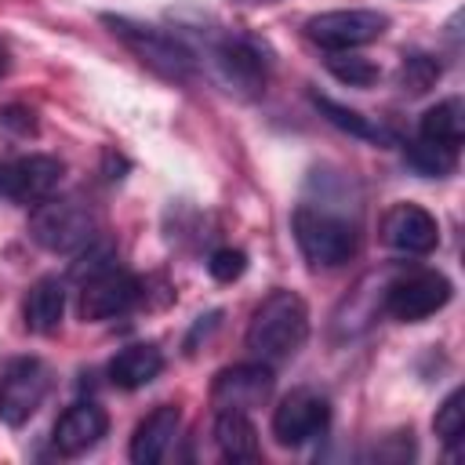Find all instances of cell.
Returning a JSON list of instances; mask_svg holds the SVG:
<instances>
[{"label": "cell", "mask_w": 465, "mask_h": 465, "mask_svg": "<svg viewBox=\"0 0 465 465\" xmlns=\"http://www.w3.org/2000/svg\"><path fill=\"white\" fill-rule=\"evenodd\" d=\"M309 338V305L302 294L280 287L272 294H265L258 302V309L251 312V323H247V349L254 360L276 367L283 360H291Z\"/></svg>", "instance_id": "cell-1"}, {"label": "cell", "mask_w": 465, "mask_h": 465, "mask_svg": "<svg viewBox=\"0 0 465 465\" xmlns=\"http://www.w3.org/2000/svg\"><path fill=\"white\" fill-rule=\"evenodd\" d=\"M411 454H414L411 432H396V436H389V440H385V447H374V454H371V458H378V461H407Z\"/></svg>", "instance_id": "cell-27"}, {"label": "cell", "mask_w": 465, "mask_h": 465, "mask_svg": "<svg viewBox=\"0 0 465 465\" xmlns=\"http://www.w3.org/2000/svg\"><path fill=\"white\" fill-rule=\"evenodd\" d=\"M291 232H294L298 251L305 254V262L312 269H338L360 247V232L349 218H341L327 207H312V203L294 207Z\"/></svg>", "instance_id": "cell-3"}, {"label": "cell", "mask_w": 465, "mask_h": 465, "mask_svg": "<svg viewBox=\"0 0 465 465\" xmlns=\"http://www.w3.org/2000/svg\"><path fill=\"white\" fill-rule=\"evenodd\" d=\"M102 25H105L142 65H149L156 76L174 80V84H189V80L196 76V51H193L182 36H174L171 29H160V25L127 18V15H102Z\"/></svg>", "instance_id": "cell-2"}, {"label": "cell", "mask_w": 465, "mask_h": 465, "mask_svg": "<svg viewBox=\"0 0 465 465\" xmlns=\"http://www.w3.org/2000/svg\"><path fill=\"white\" fill-rule=\"evenodd\" d=\"M163 371V352L149 341H138V345H127L113 356L109 363V381L120 385V389H142L149 385L156 374Z\"/></svg>", "instance_id": "cell-17"}, {"label": "cell", "mask_w": 465, "mask_h": 465, "mask_svg": "<svg viewBox=\"0 0 465 465\" xmlns=\"http://www.w3.org/2000/svg\"><path fill=\"white\" fill-rule=\"evenodd\" d=\"M178 425H182V411H178L174 403L153 407V411L134 425V436H131V461H134V465H156V461L167 454V447L174 443Z\"/></svg>", "instance_id": "cell-15"}, {"label": "cell", "mask_w": 465, "mask_h": 465, "mask_svg": "<svg viewBox=\"0 0 465 465\" xmlns=\"http://www.w3.org/2000/svg\"><path fill=\"white\" fill-rule=\"evenodd\" d=\"M389 15L371 11V7H341V11H323L305 22V36L323 47V51H356L385 36Z\"/></svg>", "instance_id": "cell-6"}, {"label": "cell", "mask_w": 465, "mask_h": 465, "mask_svg": "<svg viewBox=\"0 0 465 465\" xmlns=\"http://www.w3.org/2000/svg\"><path fill=\"white\" fill-rule=\"evenodd\" d=\"M243 4H269V0H243Z\"/></svg>", "instance_id": "cell-30"}, {"label": "cell", "mask_w": 465, "mask_h": 465, "mask_svg": "<svg viewBox=\"0 0 465 465\" xmlns=\"http://www.w3.org/2000/svg\"><path fill=\"white\" fill-rule=\"evenodd\" d=\"M418 138L429 142V145H440V149H447V153H458L461 142H465L461 102H458V98H443V102H436V105L421 116Z\"/></svg>", "instance_id": "cell-19"}, {"label": "cell", "mask_w": 465, "mask_h": 465, "mask_svg": "<svg viewBox=\"0 0 465 465\" xmlns=\"http://www.w3.org/2000/svg\"><path fill=\"white\" fill-rule=\"evenodd\" d=\"M51 392V367L36 356H18L4 367L0 374V421L7 425H25L44 396Z\"/></svg>", "instance_id": "cell-7"}, {"label": "cell", "mask_w": 465, "mask_h": 465, "mask_svg": "<svg viewBox=\"0 0 465 465\" xmlns=\"http://www.w3.org/2000/svg\"><path fill=\"white\" fill-rule=\"evenodd\" d=\"M62 316H65V283L58 276H40L22 302L25 327L33 334H51V331H58Z\"/></svg>", "instance_id": "cell-16"}, {"label": "cell", "mask_w": 465, "mask_h": 465, "mask_svg": "<svg viewBox=\"0 0 465 465\" xmlns=\"http://www.w3.org/2000/svg\"><path fill=\"white\" fill-rule=\"evenodd\" d=\"M454 287L443 272L436 269H418L411 276H400L396 283H389L385 291V312L400 323H418L432 312H440L450 302Z\"/></svg>", "instance_id": "cell-8"}, {"label": "cell", "mask_w": 465, "mask_h": 465, "mask_svg": "<svg viewBox=\"0 0 465 465\" xmlns=\"http://www.w3.org/2000/svg\"><path fill=\"white\" fill-rule=\"evenodd\" d=\"M381 240L400 254H429L440 243V225L425 207L396 203L381 218Z\"/></svg>", "instance_id": "cell-13"}, {"label": "cell", "mask_w": 465, "mask_h": 465, "mask_svg": "<svg viewBox=\"0 0 465 465\" xmlns=\"http://www.w3.org/2000/svg\"><path fill=\"white\" fill-rule=\"evenodd\" d=\"M407 163L414 167V171H421L425 178H443V174H450L454 171V163H458V153H447V149H440V145H429V142H411L407 145Z\"/></svg>", "instance_id": "cell-23"}, {"label": "cell", "mask_w": 465, "mask_h": 465, "mask_svg": "<svg viewBox=\"0 0 465 465\" xmlns=\"http://www.w3.org/2000/svg\"><path fill=\"white\" fill-rule=\"evenodd\" d=\"M105 429H109L105 411L98 403H87L84 400V403H73V407H65L58 414L54 432H51V443H54L58 454L76 458V454H87L105 436Z\"/></svg>", "instance_id": "cell-14"}, {"label": "cell", "mask_w": 465, "mask_h": 465, "mask_svg": "<svg viewBox=\"0 0 465 465\" xmlns=\"http://www.w3.org/2000/svg\"><path fill=\"white\" fill-rule=\"evenodd\" d=\"M214 443L229 461H258V429L247 411H218L214 418Z\"/></svg>", "instance_id": "cell-18"}, {"label": "cell", "mask_w": 465, "mask_h": 465, "mask_svg": "<svg viewBox=\"0 0 465 465\" xmlns=\"http://www.w3.org/2000/svg\"><path fill=\"white\" fill-rule=\"evenodd\" d=\"M312 105L320 109V116L331 127H338V131H345V134H352L360 142H378V145H389L392 142V134L381 124H374L371 116H363L360 109H349V105H341V102H334L327 94H312Z\"/></svg>", "instance_id": "cell-20"}, {"label": "cell", "mask_w": 465, "mask_h": 465, "mask_svg": "<svg viewBox=\"0 0 465 465\" xmlns=\"http://www.w3.org/2000/svg\"><path fill=\"white\" fill-rule=\"evenodd\" d=\"M207 272L218 280V283H232L247 272V254L240 247H218L211 258H207Z\"/></svg>", "instance_id": "cell-26"}, {"label": "cell", "mask_w": 465, "mask_h": 465, "mask_svg": "<svg viewBox=\"0 0 465 465\" xmlns=\"http://www.w3.org/2000/svg\"><path fill=\"white\" fill-rule=\"evenodd\" d=\"M276 378H272V367L262 363V360H251V363H232V367H222L211 381V403L218 411H251V407H262L272 392Z\"/></svg>", "instance_id": "cell-11"}, {"label": "cell", "mask_w": 465, "mask_h": 465, "mask_svg": "<svg viewBox=\"0 0 465 465\" xmlns=\"http://www.w3.org/2000/svg\"><path fill=\"white\" fill-rule=\"evenodd\" d=\"M29 236L33 243H40L44 251H54V254H69V251H80L87 247L94 236H98V218L94 211L76 200V196H65V200H40L29 214Z\"/></svg>", "instance_id": "cell-4"}, {"label": "cell", "mask_w": 465, "mask_h": 465, "mask_svg": "<svg viewBox=\"0 0 465 465\" xmlns=\"http://www.w3.org/2000/svg\"><path fill=\"white\" fill-rule=\"evenodd\" d=\"M62 182V160L33 153L0 163V200L7 203H40Z\"/></svg>", "instance_id": "cell-10"}, {"label": "cell", "mask_w": 465, "mask_h": 465, "mask_svg": "<svg viewBox=\"0 0 465 465\" xmlns=\"http://www.w3.org/2000/svg\"><path fill=\"white\" fill-rule=\"evenodd\" d=\"M327 73H331L334 80L349 84V87H371V84H378V76H381V69H378L371 58L352 54V51H327Z\"/></svg>", "instance_id": "cell-21"}, {"label": "cell", "mask_w": 465, "mask_h": 465, "mask_svg": "<svg viewBox=\"0 0 465 465\" xmlns=\"http://www.w3.org/2000/svg\"><path fill=\"white\" fill-rule=\"evenodd\" d=\"M7 69H11V54H7L4 47H0V80L7 76Z\"/></svg>", "instance_id": "cell-29"}, {"label": "cell", "mask_w": 465, "mask_h": 465, "mask_svg": "<svg viewBox=\"0 0 465 465\" xmlns=\"http://www.w3.org/2000/svg\"><path fill=\"white\" fill-rule=\"evenodd\" d=\"M138 294H142V283L131 276V272H124V269H105V272H98V276H91V280H84V287H80V316L87 320V323H102V320H113V316H120V312H127L134 302H138Z\"/></svg>", "instance_id": "cell-12"}, {"label": "cell", "mask_w": 465, "mask_h": 465, "mask_svg": "<svg viewBox=\"0 0 465 465\" xmlns=\"http://www.w3.org/2000/svg\"><path fill=\"white\" fill-rule=\"evenodd\" d=\"M440 73H443V69H440V62H436L432 54L414 51V54H403L396 80H400V87H403L407 94H425L429 87H436Z\"/></svg>", "instance_id": "cell-22"}, {"label": "cell", "mask_w": 465, "mask_h": 465, "mask_svg": "<svg viewBox=\"0 0 465 465\" xmlns=\"http://www.w3.org/2000/svg\"><path fill=\"white\" fill-rule=\"evenodd\" d=\"M207 58L229 91L243 98H254L265 91L269 62L254 40L236 36V33H207Z\"/></svg>", "instance_id": "cell-5"}, {"label": "cell", "mask_w": 465, "mask_h": 465, "mask_svg": "<svg viewBox=\"0 0 465 465\" xmlns=\"http://www.w3.org/2000/svg\"><path fill=\"white\" fill-rule=\"evenodd\" d=\"M465 392L461 389H454L440 407H436V418H432V429H436V436H440V443H447V447H454V443H461V432H465Z\"/></svg>", "instance_id": "cell-24"}, {"label": "cell", "mask_w": 465, "mask_h": 465, "mask_svg": "<svg viewBox=\"0 0 465 465\" xmlns=\"http://www.w3.org/2000/svg\"><path fill=\"white\" fill-rule=\"evenodd\" d=\"M80 251H84V254H80V258L73 262V269H69L73 280H80V283L91 280V276H98V272H105V269H113V262H116V247H113L109 240H98V236H94L87 247H80Z\"/></svg>", "instance_id": "cell-25"}, {"label": "cell", "mask_w": 465, "mask_h": 465, "mask_svg": "<svg viewBox=\"0 0 465 465\" xmlns=\"http://www.w3.org/2000/svg\"><path fill=\"white\" fill-rule=\"evenodd\" d=\"M0 124L11 127V131H18V134H33V131H36L33 109H25V105H7V109H0Z\"/></svg>", "instance_id": "cell-28"}, {"label": "cell", "mask_w": 465, "mask_h": 465, "mask_svg": "<svg viewBox=\"0 0 465 465\" xmlns=\"http://www.w3.org/2000/svg\"><path fill=\"white\" fill-rule=\"evenodd\" d=\"M331 425V403L312 389H294L272 411V436L280 447H305Z\"/></svg>", "instance_id": "cell-9"}]
</instances>
